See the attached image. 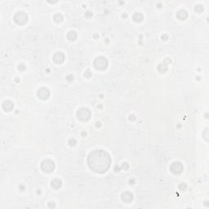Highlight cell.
<instances>
[{"label":"cell","mask_w":209,"mask_h":209,"mask_svg":"<svg viewBox=\"0 0 209 209\" xmlns=\"http://www.w3.org/2000/svg\"><path fill=\"white\" fill-rule=\"evenodd\" d=\"M64 59H65V56L61 52H57L53 57V60L56 63H61L64 61Z\"/></svg>","instance_id":"cell-9"},{"label":"cell","mask_w":209,"mask_h":209,"mask_svg":"<svg viewBox=\"0 0 209 209\" xmlns=\"http://www.w3.org/2000/svg\"><path fill=\"white\" fill-rule=\"evenodd\" d=\"M110 155L101 149H97L91 152L88 159L89 167L97 173L106 172L110 167Z\"/></svg>","instance_id":"cell-1"},{"label":"cell","mask_w":209,"mask_h":209,"mask_svg":"<svg viewBox=\"0 0 209 209\" xmlns=\"http://www.w3.org/2000/svg\"><path fill=\"white\" fill-rule=\"evenodd\" d=\"M77 116H78V118H79L80 120L85 121V120L89 119L90 116H91V112H90V110H88V109L83 108V109H80V110L78 111Z\"/></svg>","instance_id":"cell-3"},{"label":"cell","mask_w":209,"mask_h":209,"mask_svg":"<svg viewBox=\"0 0 209 209\" xmlns=\"http://www.w3.org/2000/svg\"><path fill=\"white\" fill-rule=\"evenodd\" d=\"M49 95H50V92L47 88H40V89L38 91V96L40 98V99H43V100L47 99L48 96H49Z\"/></svg>","instance_id":"cell-7"},{"label":"cell","mask_w":209,"mask_h":209,"mask_svg":"<svg viewBox=\"0 0 209 209\" xmlns=\"http://www.w3.org/2000/svg\"><path fill=\"white\" fill-rule=\"evenodd\" d=\"M121 198L123 201L128 203H131L133 200V195L130 192H124V193L122 194Z\"/></svg>","instance_id":"cell-8"},{"label":"cell","mask_w":209,"mask_h":209,"mask_svg":"<svg viewBox=\"0 0 209 209\" xmlns=\"http://www.w3.org/2000/svg\"><path fill=\"white\" fill-rule=\"evenodd\" d=\"M48 207H49V208H52H52H55L56 205H55V203H54L53 202H51L49 204H48Z\"/></svg>","instance_id":"cell-15"},{"label":"cell","mask_w":209,"mask_h":209,"mask_svg":"<svg viewBox=\"0 0 209 209\" xmlns=\"http://www.w3.org/2000/svg\"><path fill=\"white\" fill-rule=\"evenodd\" d=\"M27 16L24 12H17L15 16V21L18 25H24L27 22Z\"/></svg>","instance_id":"cell-5"},{"label":"cell","mask_w":209,"mask_h":209,"mask_svg":"<svg viewBox=\"0 0 209 209\" xmlns=\"http://www.w3.org/2000/svg\"><path fill=\"white\" fill-rule=\"evenodd\" d=\"M170 170L174 174H179L183 170V166L180 163H173L170 167Z\"/></svg>","instance_id":"cell-6"},{"label":"cell","mask_w":209,"mask_h":209,"mask_svg":"<svg viewBox=\"0 0 209 209\" xmlns=\"http://www.w3.org/2000/svg\"><path fill=\"white\" fill-rule=\"evenodd\" d=\"M67 37L69 40H75V38H77V34H75V32L74 31H70L67 35Z\"/></svg>","instance_id":"cell-13"},{"label":"cell","mask_w":209,"mask_h":209,"mask_svg":"<svg viewBox=\"0 0 209 209\" xmlns=\"http://www.w3.org/2000/svg\"><path fill=\"white\" fill-rule=\"evenodd\" d=\"M41 168L43 169V171H46V172H51L54 170L55 168V164L51 160H45L42 163L41 165Z\"/></svg>","instance_id":"cell-4"},{"label":"cell","mask_w":209,"mask_h":209,"mask_svg":"<svg viewBox=\"0 0 209 209\" xmlns=\"http://www.w3.org/2000/svg\"><path fill=\"white\" fill-rule=\"evenodd\" d=\"M3 107H4V109L5 110H7V111H10V110L13 108V104L11 102V101H5V102L4 103V106H3Z\"/></svg>","instance_id":"cell-11"},{"label":"cell","mask_w":209,"mask_h":209,"mask_svg":"<svg viewBox=\"0 0 209 209\" xmlns=\"http://www.w3.org/2000/svg\"><path fill=\"white\" fill-rule=\"evenodd\" d=\"M142 19H143V16L141 15V13H136L135 15L133 16V20L135 21H142Z\"/></svg>","instance_id":"cell-12"},{"label":"cell","mask_w":209,"mask_h":209,"mask_svg":"<svg viewBox=\"0 0 209 209\" xmlns=\"http://www.w3.org/2000/svg\"><path fill=\"white\" fill-rule=\"evenodd\" d=\"M107 65H108V61H107L106 58L103 57H97L94 61V65L96 69H106Z\"/></svg>","instance_id":"cell-2"},{"label":"cell","mask_w":209,"mask_h":209,"mask_svg":"<svg viewBox=\"0 0 209 209\" xmlns=\"http://www.w3.org/2000/svg\"><path fill=\"white\" fill-rule=\"evenodd\" d=\"M61 185H62L61 181L58 180V179H55L52 181V186L53 187L54 189H59L61 186Z\"/></svg>","instance_id":"cell-10"},{"label":"cell","mask_w":209,"mask_h":209,"mask_svg":"<svg viewBox=\"0 0 209 209\" xmlns=\"http://www.w3.org/2000/svg\"><path fill=\"white\" fill-rule=\"evenodd\" d=\"M54 20H55L56 22H61V21H62V20H63V16H62L61 14H57V15H55V16H54Z\"/></svg>","instance_id":"cell-14"}]
</instances>
